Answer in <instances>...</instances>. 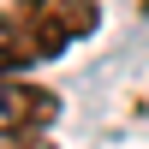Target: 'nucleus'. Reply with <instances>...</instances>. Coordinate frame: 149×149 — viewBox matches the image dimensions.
<instances>
[{
	"instance_id": "f257e3e1",
	"label": "nucleus",
	"mask_w": 149,
	"mask_h": 149,
	"mask_svg": "<svg viewBox=\"0 0 149 149\" xmlns=\"http://www.w3.org/2000/svg\"><path fill=\"white\" fill-rule=\"evenodd\" d=\"M12 18L24 24L36 60H54V54H66L72 42H84L95 30L102 6L95 0H12Z\"/></svg>"
},
{
	"instance_id": "f03ea898",
	"label": "nucleus",
	"mask_w": 149,
	"mask_h": 149,
	"mask_svg": "<svg viewBox=\"0 0 149 149\" xmlns=\"http://www.w3.org/2000/svg\"><path fill=\"white\" fill-rule=\"evenodd\" d=\"M54 113H60L54 90L30 78H0V149H30L36 137H48Z\"/></svg>"
},
{
	"instance_id": "7ed1b4c3",
	"label": "nucleus",
	"mask_w": 149,
	"mask_h": 149,
	"mask_svg": "<svg viewBox=\"0 0 149 149\" xmlns=\"http://www.w3.org/2000/svg\"><path fill=\"white\" fill-rule=\"evenodd\" d=\"M24 66H36V48L24 36V24L12 12H0V78H18Z\"/></svg>"
},
{
	"instance_id": "20e7f679",
	"label": "nucleus",
	"mask_w": 149,
	"mask_h": 149,
	"mask_svg": "<svg viewBox=\"0 0 149 149\" xmlns=\"http://www.w3.org/2000/svg\"><path fill=\"white\" fill-rule=\"evenodd\" d=\"M30 149H60V143H48V137H36V143H30Z\"/></svg>"
}]
</instances>
